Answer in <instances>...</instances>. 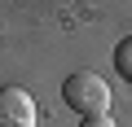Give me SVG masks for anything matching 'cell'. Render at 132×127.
Instances as JSON below:
<instances>
[{
    "label": "cell",
    "instance_id": "6da1fadb",
    "mask_svg": "<svg viewBox=\"0 0 132 127\" xmlns=\"http://www.w3.org/2000/svg\"><path fill=\"white\" fill-rule=\"evenodd\" d=\"M62 105H71L84 118L110 114V88H106V79L97 70H75V75L62 79Z\"/></svg>",
    "mask_w": 132,
    "mask_h": 127
},
{
    "label": "cell",
    "instance_id": "7a4b0ae2",
    "mask_svg": "<svg viewBox=\"0 0 132 127\" xmlns=\"http://www.w3.org/2000/svg\"><path fill=\"white\" fill-rule=\"evenodd\" d=\"M0 127H35V101L27 88L18 83L0 88Z\"/></svg>",
    "mask_w": 132,
    "mask_h": 127
},
{
    "label": "cell",
    "instance_id": "3957f363",
    "mask_svg": "<svg viewBox=\"0 0 132 127\" xmlns=\"http://www.w3.org/2000/svg\"><path fill=\"white\" fill-rule=\"evenodd\" d=\"M114 70L132 83V40H119V48H114Z\"/></svg>",
    "mask_w": 132,
    "mask_h": 127
},
{
    "label": "cell",
    "instance_id": "277c9868",
    "mask_svg": "<svg viewBox=\"0 0 132 127\" xmlns=\"http://www.w3.org/2000/svg\"><path fill=\"white\" fill-rule=\"evenodd\" d=\"M79 127H119V123H114V118H110V114H97V118H84V123H79Z\"/></svg>",
    "mask_w": 132,
    "mask_h": 127
}]
</instances>
